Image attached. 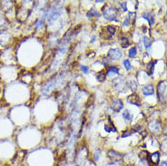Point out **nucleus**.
Listing matches in <instances>:
<instances>
[{
	"label": "nucleus",
	"mask_w": 167,
	"mask_h": 166,
	"mask_svg": "<svg viewBox=\"0 0 167 166\" xmlns=\"http://www.w3.org/2000/svg\"><path fill=\"white\" fill-rule=\"evenodd\" d=\"M32 166H54L55 154L49 148H37L32 153Z\"/></svg>",
	"instance_id": "nucleus-1"
},
{
	"label": "nucleus",
	"mask_w": 167,
	"mask_h": 166,
	"mask_svg": "<svg viewBox=\"0 0 167 166\" xmlns=\"http://www.w3.org/2000/svg\"><path fill=\"white\" fill-rule=\"evenodd\" d=\"M101 16L107 22H119L121 13L117 7L106 2L101 8Z\"/></svg>",
	"instance_id": "nucleus-2"
},
{
	"label": "nucleus",
	"mask_w": 167,
	"mask_h": 166,
	"mask_svg": "<svg viewBox=\"0 0 167 166\" xmlns=\"http://www.w3.org/2000/svg\"><path fill=\"white\" fill-rule=\"evenodd\" d=\"M117 34V28L114 25H107L104 26L100 32V37L102 40L105 42L112 41Z\"/></svg>",
	"instance_id": "nucleus-3"
},
{
	"label": "nucleus",
	"mask_w": 167,
	"mask_h": 166,
	"mask_svg": "<svg viewBox=\"0 0 167 166\" xmlns=\"http://www.w3.org/2000/svg\"><path fill=\"white\" fill-rule=\"evenodd\" d=\"M106 56L112 61V62H119L123 56H124V53L122 51L121 48H110L107 52Z\"/></svg>",
	"instance_id": "nucleus-4"
},
{
	"label": "nucleus",
	"mask_w": 167,
	"mask_h": 166,
	"mask_svg": "<svg viewBox=\"0 0 167 166\" xmlns=\"http://www.w3.org/2000/svg\"><path fill=\"white\" fill-rule=\"evenodd\" d=\"M124 106L125 104H124L123 100L119 97L112 99L110 102V108L112 109L114 114H119L124 109Z\"/></svg>",
	"instance_id": "nucleus-5"
},
{
	"label": "nucleus",
	"mask_w": 167,
	"mask_h": 166,
	"mask_svg": "<svg viewBox=\"0 0 167 166\" xmlns=\"http://www.w3.org/2000/svg\"><path fill=\"white\" fill-rule=\"evenodd\" d=\"M165 89H166V83L165 81H160L157 84L156 93H157V98L158 101L161 104H165Z\"/></svg>",
	"instance_id": "nucleus-6"
},
{
	"label": "nucleus",
	"mask_w": 167,
	"mask_h": 166,
	"mask_svg": "<svg viewBox=\"0 0 167 166\" xmlns=\"http://www.w3.org/2000/svg\"><path fill=\"white\" fill-rule=\"evenodd\" d=\"M104 131L106 134H112V133H117V128L115 125V122L112 119V116H107L106 122L104 124Z\"/></svg>",
	"instance_id": "nucleus-7"
},
{
	"label": "nucleus",
	"mask_w": 167,
	"mask_h": 166,
	"mask_svg": "<svg viewBox=\"0 0 167 166\" xmlns=\"http://www.w3.org/2000/svg\"><path fill=\"white\" fill-rule=\"evenodd\" d=\"M148 131L152 134V135H157L159 133H161L162 131V125L161 122L157 119L152 120L149 124H148Z\"/></svg>",
	"instance_id": "nucleus-8"
},
{
	"label": "nucleus",
	"mask_w": 167,
	"mask_h": 166,
	"mask_svg": "<svg viewBox=\"0 0 167 166\" xmlns=\"http://www.w3.org/2000/svg\"><path fill=\"white\" fill-rule=\"evenodd\" d=\"M106 154H107V157H108V159H109V161L110 162H122V160H123V154H122V153H120V152H118V151H116L115 149H109L108 151H107V153H106Z\"/></svg>",
	"instance_id": "nucleus-9"
},
{
	"label": "nucleus",
	"mask_w": 167,
	"mask_h": 166,
	"mask_svg": "<svg viewBox=\"0 0 167 166\" xmlns=\"http://www.w3.org/2000/svg\"><path fill=\"white\" fill-rule=\"evenodd\" d=\"M126 101H127V103L129 104L136 105L137 107H140V106H141V104H142L141 97L136 93H132L131 94H129V95L126 97Z\"/></svg>",
	"instance_id": "nucleus-10"
},
{
	"label": "nucleus",
	"mask_w": 167,
	"mask_h": 166,
	"mask_svg": "<svg viewBox=\"0 0 167 166\" xmlns=\"http://www.w3.org/2000/svg\"><path fill=\"white\" fill-rule=\"evenodd\" d=\"M159 162H160V153L159 152H155L149 155L148 164L150 166H158Z\"/></svg>",
	"instance_id": "nucleus-11"
},
{
	"label": "nucleus",
	"mask_w": 167,
	"mask_h": 166,
	"mask_svg": "<svg viewBox=\"0 0 167 166\" xmlns=\"http://www.w3.org/2000/svg\"><path fill=\"white\" fill-rule=\"evenodd\" d=\"M105 73H106L107 78H112V76L120 74V68L115 65H112V66L105 68Z\"/></svg>",
	"instance_id": "nucleus-12"
},
{
	"label": "nucleus",
	"mask_w": 167,
	"mask_h": 166,
	"mask_svg": "<svg viewBox=\"0 0 167 166\" xmlns=\"http://www.w3.org/2000/svg\"><path fill=\"white\" fill-rule=\"evenodd\" d=\"M142 93L145 95V96H150V95H154L155 94V87L152 83H147L146 85H144L142 87Z\"/></svg>",
	"instance_id": "nucleus-13"
},
{
	"label": "nucleus",
	"mask_w": 167,
	"mask_h": 166,
	"mask_svg": "<svg viewBox=\"0 0 167 166\" xmlns=\"http://www.w3.org/2000/svg\"><path fill=\"white\" fill-rule=\"evenodd\" d=\"M118 42H119V45H120L121 48H123V49H125V48L129 47L130 45H131V42H130L129 37H128L127 36H125V35H121V36H119V37H118Z\"/></svg>",
	"instance_id": "nucleus-14"
},
{
	"label": "nucleus",
	"mask_w": 167,
	"mask_h": 166,
	"mask_svg": "<svg viewBox=\"0 0 167 166\" xmlns=\"http://www.w3.org/2000/svg\"><path fill=\"white\" fill-rule=\"evenodd\" d=\"M101 16V13L100 11L98 10L97 8L95 7H91L89 8L86 14H85V17L88 18V19H93V18H99V17Z\"/></svg>",
	"instance_id": "nucleus-15"
},
{
	"label": "nucleus",
	"mask_w": 167,
	"mask_h": 166,
	"mask_svg": "<svg viewBox=\"0 0 167 166\" xmlns=\"http://www.w3.org/2000/svg\"><path fill=\"white\" fill-rule=\"evenodd\" d=\"M144 19H146L147 22H148V24H149V26H154L155 25V17H154V15L150 12V11H146V12H144L143 14H142V16H141Z\"/></svg>",
	"instance_id": "nucleus-16"
},
{
	"label": "nucleus",
	"mask_w": 167,
	"mask_h": 166,
	"mask_svg": "<svg viewBox=\"0 0 167 166\" xmlns=\"http://www.w3.org/2000/svg\"><path fill=\"white\" fill-rule=\"evenodd\" d=\"M157 64V60H153V61H149L147 64V67H146V73L148 74V76H152L155 73V68Z\"/></svg>",
	"instance_id": "nucleus-17"
},
{
	"label": "nucleus",
	"mask_w": 167,
	"mask_h": 166,
	"mask_svg": "<svg viewBox=\"0 0 167 166\" xmlns=\"http://www.w3.org/2000/svg\"><path fill=\"white\" fill-rule=\"evenodd\" d=\"M95 79L97 82L103 83L106 81L107 79V76H106V73H105V69L102 70V71H99L97 73H95Z\"/></svg>",
	"instance_id": "nucleus-18"
},
{
	"label": "nucleus",
	"mask_w": 167,
	"mask_h": 166,
	"mask_svg": "<svg viewBox=\"0 0 167 166\" xmlns=\"http://www.w3.org/2000/svg\"><path fill=\"white\" fill-rule=\"evenodd\" d=\"M127 83V87L133 92V93H136L137 92V89H138V83L137 81L135 79H130L128 81H126Z\"/></svg>",
	"instance_id": "nucleus-19"
},
{
	"label": "nucleus",
	"mask_w": 167,
	"mask_h": 166,
	"mask_svg": "<svg viewBox=\"0 0 167 166\" xmlns=\"http://www.w3.org/2000/svg\"><path fill=\"white\" fill-rule=\"evenodd\" d=\"M122 117H123V119L125 120V122L130 123L134 119V114L130 112L129 109H125V110H124V112L122 113Z\"/></svg>",
	"instance_id": "nucleus-20"
},
{
	"label": "nucleus",
	"mask_w": 167,
	"mask_h": 166,
	"mask_svg": "<svg viewBox=\"0 0 167 166\" xmlns=\"http://www.w3.org/2000/svg\"><path fill=\"white\" fill-rule=\"evenodd\" d=\"M149 152L146 151V150H142L139 154H138V157L140 158V161H148V158H149Z\"/></svg>",
	"instance_id": "nucleus-21"
},
{
	"label": "nucleus",
	"mask_w": 167,
	"mask_h": 166,
	"mask_svg": "<svg viewBox=\"0 0 167 166\" xmlns=\"http://www.w3.org/2000/svg\"><path fill=\"white\" fill-rule=\"evenodd\" d=\"M101 150H100V148H96L95 150H94V154H93V161H94V163H97L99 160H100V158H101Z\"/></svg>",
	"instance_id": "nucleus-22"
},
{
	"label": "nucleus",
	"mask_w": 167,
	"mask_h": 166,
	"mask_svg": "<svg viewBox=\"0 0 167 166\" xmlns=\"http://www.w3.org/2000/svg\"><path fill=\"white\" fill-rule=\"evenodd\" d=\"M127 55H128L129 58H136V55H137V47H136V46L131 47V48L128 50Z\"/></svg>",
	"instance_id": "nucleus-23"
},
{
	"label": "nucleus",
	"mask_w": 167,
	"mask_h": 166,
	"mask_svg": "<svg viewBox=\"0 0 167 166\" xmlns=\"http://www.w3.org/2000/svg\"><path fill=\"white\" fill-rule=\"evenodd\" d=\"M79 69H80V71L82 72V74L87 75V74H89V73H90L91 67L88 66V65H86V64H80V65H79Z\"/></svg>",
	"instance_id": "nucleus-24"
},
{
	"label": "nucleus",
	"mask_w": 167,
	"mask_h": 166,
	"mask_svg": "<svg viewBox=\"0 0 167 166\" xmlns=\"http://www.w3.org/2000/svg\"><path fill=\"white\" fill-rule=\"evenodd\" d=\"M123 64H124V67H125V70H126L127 72L131 71V70H132V68H133L132 64H131V62H130V60H129V59H125V60L123 61Z\"/></svg>",
	"instance_id": "nucleus-25"
},
{
	"label": "nucleus",
	"mask_w": 167,
	"mask_h": 166,
	"mask_svg": "<svg viewBox=\"0 0 167 166\" xmlns=\"http://www.w3.org/2000/svg\"><path fill=\"white\" fill-rule=\"evenodd\" d=\"M143 42H144L145 47H146L147 50H148L149 48H151V39H150L148 36H144Z\"/></svg>",
	"instance_id": "nucleus-26"
},
{
	"label": "nucleus",
	"mask_w": 167,
	"mask_h": 166,
	"mask_svg": "<svg viewBox=\"0 0 167 166\" xmlns=\"http://www.w3.org/2000/svg\"><path fill=\"white\" fill-rule=\"evenodd\" d=\"M161 149H162V151L164 152V154H167V137H165V138L162 141Z\"/></svg>",
	"instance_id": "nucleus-27"
},
{
	"label": "nucleus",
	"mask_w": 167,
	"mask_h": 166,
	"mask_svg": "<svg viewBox=\"0 0 167 166\" xmlns=\"http://www.w3.org/2000/svg\"><path fill=\"white\" fill-rule=\"evenodd\" d=\"M118 7H119V8L120 9H122V10L124 11V12H127L128 9H127V2H118Z\"/></svg>",
	"instance_id": "nucleus-28"
},
{
	"label": "nucleus",
	"mask_w": 167,
	"mask_h": 166,
	"mask_svg": "<svg viewBox=\"0 0 167 166\" xmlns=\"http://www.w3.org/2000/svg\"><path fill=\"white\" fill-rule=\"evenodd\" d=\"M132 135H133V132L131 130H125L121 134V138H126V137L131 136Z\"/></svg>",
	"instance_id": "nucleus-29"
},
{
	"label": "nucleus",
	"mask_w": 167,
	"mask_h": 166,
	"mask_svg": "<svg viewBox=\"0 0 167 166\" xmlns=\"http://www.w3.org/2000/svg\"><path fill=\"white\" fill-rule=\"evenodd\" d=\"M141 130H142V126L140 125H133V127H132V129H131V131L133 132V134H135V133H139Z\"/></svg>",
	"instance_id": "nucleus-30"
},
{
	"label": "nucleus",
	"mask_w": 167,
	"mask_h": 166,
	"mask_svg": "<svg viewBox=\"0 0 167 166\" xmlns=\"http://www.w3.org/2000/svg\"><path fill=\"white\" fill-rule=\"evenodd\" d=\"M97 40V36L94 35V36H91V40H90V44H94V42H96Z\"/></svg>",
	"instance_id": "nucleus-31"
},
{
	"label": "nucleus",
	"mask_w": 167,
	"mask_h": 166,
	"mask_svg": "<svg viewBox=\"0 0 167 166\" xmlns=\"http://www.w3.org/2000/svg\"><path fill=\"white\" fill-rule=\"evenodd\" d=\"M160 166H167V162H162L161 163V164H160Z\"/></svg>",
	"instance_id": "nucleus-32"
},
{
	"label": "nucleus",
	"mask_w": 167,
	"mask_h": 166,
	"mask_svg": "<svg viewBox=\"0 0 167 166\" xmlns=\"http://www.w3.org/2000/svg\"><path fill=\"white\" fill-rule=\"evenodd\" d=\"M166 98H167V93H166Z\"/></svg>",
	"instance_id": "nucleus-33"
}]
</instances>
